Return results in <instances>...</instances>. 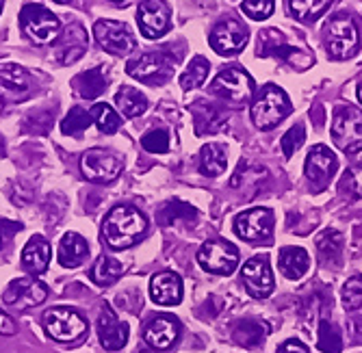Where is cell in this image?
<instances>
[{
	"label": "cell",
	"instance_id": "8fae6325",
	"mask_svg": "<svg viewBox=\"0 0 362 353\" xmlns=\"http://www.w3.org/2000/svg\"><path fill=\"white\" fill-rule=\"evenodd\" d=\"M197 263L209 273L233 275L239 265V251L228 241H209L197 251Z\"/></svg>",
	"mask_w": 362,
	"mask_h": 353
},
{
	"label": "cell",
	"instance_id": "603a6c76",
	"mask_svg": "<svg viewBox=\"0 0 362 353\" xmlns=\"http://www.w3.org/2000/svg\"><path fill=\"white\" fill-rule=\"evenodd\" d=\"M87 256H89V245H87V241L81 234L68 232V234L61 239L59 253H57L61 267H65V269H76V267H81L87 261Z\"/></svg>",
	"mask_w": 362,
	"mask_h": 353
},
{
	"label": "cell",
	"instance_id": "681fc988",
	"mask_svg": "<svg viewBox=\"0 0 362 353\" xmlns=\"http://www.w3.org/2000/svg\"><path fill=\"white\" fill-rule=\"evenodd\" d=\"M356 334H358V336H360V340H362V321L356 325Z\"/></svg>",
	"mask_w": 362,
	"mask_h": 353
},
{
	"label": "cell",
	"instance_id": "5b68a950",
	"mask_svg": "<svg viewBox=\"0 0 362 353\" xmlns=\"http://www.w3.org/2000/svg\"><path fill=\"white\" fill-rule=\"evenodd\" d=\"M323 44H325L327 56L334 59V61H343V59L354 56L358 46H360V35H358V28H356L354 20L347 16L332 18L325 26Z\"/></svg>",
	"mask_w": 362,
	"mask_h": 353
},
{
	"label": "cell",
	"instance_id": "836d02e7",
	"mask_svg": "<svg viewBox=\"0 0 362 353\" xmlns=\"http://www.w3.org/2000/svg\"><path fill=\"white\" fill-rule=\"evenodd\" d=\"M209 70H211V63L204 59V56H193L191 59V63L187 66V70L182 72V76H180V87L185 89V91H191V89H195V87H200V85H204V80H206V76H209Z\"/></svg>",
	"mask_w": 362,
	"mask_h": 353
},
{
	"label": "cell",
	"instance_id": "ee69618b",
	"mask_svg": "<svg viewBox=\"0 0 362 353\" xmlns=\"http://www.w3.org/2000/svg\"><path fill=\"white\" fill-rule=\"evenodd\" d=\"M280 44H284V37L280 35V30H274V28L262 30L258 37V56H272Z\"/></svg>",
	"mask_w": 362,
	"mask_h": 353
},
{
	"label": "cell",
	"instance_id": "52a82bcc",
	"mask_svg": "<svg viewBox=\"0 0 362 353\" xmlns=\"http://www.w3.org/2000/svg\"><path fill=\"white\" fill-rule=\"evenodd\" d=\"M44 330L52 340L74 342L85 336L89 325L76 310L61 306V308H50L44 314Z\"/></svg>",
	"mask_w": 362,
	"mask_h": 353
},
{
	"label": "cell",
	"instance_id": "f5cc1de1",
	"mask_svg": "<svg viewBox=\"0 0 362 353\" xmlns=\"http://www.w3.org/2000/svg\"><path fill=\"white\" fill-rule=\"evenodd\" d=\"M139 353H154L152 349H144V351H139Z\"/></svg>",
	"mask_w": 362,
	"mask_h": 353
},
{
	"label": "cell",
	"instance_id": "cb8c5ba5",
	"mask_svg": "<svg viewBox=\"0 0 362 353\" xmlns=\"http://www.w3.org/2000/svg\"><path fill=\"white\" fill-rule=\"evenodd\" d=\"M50 243L44 237H33L22 249V267L33 275H40L50 265Z\"/></svg>",
	"mask_w": 362,
	"mask_h": 353
},
{
	"label": "cell",
	"instance_id": "277c9868",
	"mask_svg": "<svg viewBox=\"0 0 362 353\" xmlns=\"http://www.w3.org/2000/svg\"><path fill=\"white\" fill-rule=\"evenodd\" d=\"M20 28L33 44L46 46V44H52L59 37L61 22L44 5L30 3V5H24L22 11H20Z\"/></svg>",
	"mask_w": 362,
	"mask_h": 353
},
{
	"label": "cell",
	"instance_id": "6da1fadb",
	"mask_svg": "<svg viewBox=\"0 0 362 353\" xmlns=\"http://www.w3.org/2000/svg\"><path fill=\"white\" fill-rule=\"evenodd\" d=\"M148 230L146 217L133 206L113 208L103 223V241L113 249H128L141 241Z\"/></svg>",
	"mask_w": 362,
	"mask_h": 353
},
{
	"label": "cell",
	"instance_id": "f35d334b",
	"mask_svg": "<svg viewBox=\"0 0 362 353\" xmlns=\"http://www.w3.org/2000/svg\"><path fill=\"white\" fill-rule=\"evenodd\" d=\"M272 56L284 59L286 63H291V66H295L298 70H306V68H310L313 63H315V59H313L310 54H306L304 50L291 48V46H284V44H280V46L274 50V54H272Z\"/></svg>",
	"mask_w": 362,
	"mask_h": 353
},
{
	"label": "cell",
	"instance_id": "44dd1931",
	"mask_svg": "<svg viewBox=\"0 0 362 353\" xmlns=\"http://www.w3.org/2000/svg\"><path fill=\"white\" fill-rule=\"evenodd\" d=\"M30 93V78L20 66H0V100L18 102Z\"/></svg>",
	"mask_w": 362,
	"mask_h": 353
},
{
	"label": "cell",
	"instance_id": "7c38bea8",
	"mask_svg": "<svg viewBox=\"0 0 362 353\" xmlns=\"http://www.w3.org/2000/svg\"><path fill=\"white\" fill-rule=\"evenodd\" d=\"M89 48V37L83 24L72 22L65 26L59 37L52 42V59L59 66H72Z\"/></svg>",
	"mask_w": 362,
	"mask_h": 353
},
{
	"label": "cell",
	"instance_id": "7dc6e473",
	"mask_svg": "<svg viewBox=\"0 0 362 353\" xmlns=\"http://www.w3.org/2000/svg\"><path fill=\"white\" fill-rule=\"evenodd\" d=\"M278 353H308V347L302 340H298V338H291V340L280 345Z\"/></svg>",
	"mask_w": 362,
	"mask_h": 353
},
{
	"label": "cell",
	"instance_id": "5bb4252c",
	"mask_svg": "<svg viewBox=\"0 0 362 353\" xmlns=\"http://www.w3.org/2000/svg\"><path fill=\"white\" fill-rule=\"evenodd\" d=\"M337 169H339L337 154L327 145H315L310 150V154L306 156L304 172H306V178L313 184V191H317V193L330 184Z\"/></svg>",
	"mask_w": 362,
	"mask_h": 353
},
{
	"label": "cell",
	"instance_id": "d590c367",
	"mask_svg": "<svg viewBox=\"0 0 362 353\" xmlns=\"http://www.w3.org/2000/svg\"><path fill=\"white\" fill-rule=\"evenodd\" d=\"M317 347L323 353H341L343 351V336L341 330L330 323L327 318H323L319 323V334H317Z\"/></svg>",
	"mask_w": 362,
	"mask_h": 353
},
{
	"label": "cell",
	"instance_id": "9a60e30c",
	"mask_svg": "<svg viewBox=\"0 0 362 353\" xmlns=\"http://www.w3.org/2000/svg\"><path fill=\"white\" fill-rule=\"evenodd\" d=\"M172 11L165 0H144L137 9V24L146 40H158L168 33Z\"/></svg>",
	"mask_w": 362,
	"mask_h": 353
},
{
	"label": "cell",
	"instance_id": "d4e9b609",
	"mask_svg": "<svg viewBox=\"0 0 362 353\" xmlns=\"http://www.w3.org/2000/svg\"><path fill=\"white\" fill-rule=\"evenodd\" d=\"M74 89L78 91L81 98L85 100H95L107 91V74L105 68H91L87 72H81L72 80Z\"/></svg>",
	"mask_w": 362,
	"mask_h": 353
},
{
	"label": "cell",
	"instance_id": "d6986e66",
	"mask_svg": "<svg viewBox=\"0 0 362 353\" xmlns=\"http://www.w3.org/2000/svg\"><path fill=\"white\" fill-rule=\"evenodd\" d=\"M98 336H100V345L107 351H117L128 342V323L113 312L109 304L103 306L100 318H98Z\"/></svg>",
	"mask_w": 362,
	"mask_h": 353
},
{
	"label": "cell",
	"instance_id": "ba28073f",
	"mask_svg": "<svg viewBox=\"0 0 362 353\" xmlns=\"http://www.w3.org/2000/svg\"><path fill=\"white\" fill-rule=\"evenodd\" d=\"M211 91L226 102L245 104L254 93V80L243 68H226L211 83Z\"/></svg>",
	"mask_w": 362,
	"mask_h": 353
},
{
	"label": "cell",
	"instance_id": "e0dca14e",
	"mask_svg": "<svg viewBox=\"0 0 362 353\" xmlns=\"http://www.w3.org/2000/svg\"><path fill=\"white\" fill-rule=\"evenodd\" d=\"M274 213L269 208H250L235 219V232L243 241H267L274 230Z\"/></svg>",
	"mask_w": 362,
	"mask_h": 353
},
{
	"label": "cell",
	"instance_id": "f6af8a7d",
	"mask_svg": "<svg viewBox=\"0 0 362 353\" xmlns=\"http://www.w3.org/2000/svg\"><path fill=\"white\" fill-rule=\"evenodd\" d=\"M341 186H343V191H347L349 196L362 200V165H354L351 169H347Z\"/></svg>",
	"mask_w": 362,
	"mask_h": 353
},
{
	"label": "cell",
	"instance_id": "74e56055",
	"mask_svg": "<svg viewBox=\"0 0 362 353\" xmlns=\"http://www.w3.org/2000/svg\"><path fill=\"white\" fill-rule=\"evenodd\" d=\"M91 113L81 109V107H74L68 115H65V119L61 121V133L63 135H81L83 131H87V128L91 126Z\"/></svg>",
	"mask_w": 362,
	"mask_h": 353
},
{
	"label": "cell",
	"instance_id": "db71d44e",
	"mask_svg": "<svg viewBox=\"0 0 362 353\" xmlns=\"http://www.w3.org/2000/svg\"><path fill=\"white\" fill-rule=\"evenodd\" d=\"M0 13H3V0H0Z\"/></svg>",
	"mask_w": 362,
	"mask_h": 353
},
{
	"label": "cell",
	"instance_id": "4dcf8cb0",
	"mask_svg": "<svg viewBox=\"0 0 362 353\" xmlns=\"http://www.w3.org/2000/svg\"><path fill=\"white\" fill-rule=\"evenodd\" d=\"M228 165V156L226 148L219 143H209L200 152V172L209 178H217L226 172Z\"/></svg>",
	"mask_w": 362,
	"mask_h": 353
},
{
	"label": "cell",
	"instance_id": "4fadbf2b",
	"mask_svg": "<svg viewBox=\"0 0 362 353\" xmlns=\"http://www.w3.org/2000/svg\"><path fill=\"white\" fill-rule=\"evenodd\" d=\"M250 42V33L247 28L237 22V20H223L219 22L209 35V44L211 48L219 54V56H235L239 54Z\"/></svg>",
	"mask_w": 362,
	"mask_h": 353
},
{
	"label": "cell",
	"instance_id": "bcb514c9",
	"mask_svg": "<svg viewBox=\"0 0 362 353\" xmlns=\"http://www.w3.org/2000/svg\"><path fill=\"white\" fill-rule=\"evenodd\" d=\"M20 230H22V223L9 221V219H0V249H5Z\"/></svg>",
	"mask_w": 362,
	"mask_h": 353
},
{
	"label": "cell",
	"instance_id": "8d00e7d4",
	"mask_svg": "<svg viewBox=\"0 0 362 353\" xmlns=\"http://www.w3.org/2000/svg\"><path fill=\"white\" fill-rule=\"evenodd\" d=\"M91 119H93V124L98 126V131L105 133V135L117 133V131H119V124H122V117L113 111L111 104H105V102H100V104H95V107H93Z\"/></svg>",
	"mask_w": 362,
	"mask_h": 353
},
{
	"label": "cell",
	"instance_id": "d6a6232c",
	"mask_svg": "<svg viewBox=\"0 0 362 353\" xmlns=\"http://www.w3.org/2000/svg\"><path fill=\"white\" fill-rule=\"evenodd\" d=\"M317 249H319V256L325 265L339 267L341 256H343V237L337 230H325L317 239Z\"/></svg>",
	"mask_w": 362,
	"mask_h": 353
},
{
	"label": "cell",
	"instance_id": "7bdbcfd3",
	"mask_svg": "<svg viewBox=\"0 0 362 353\" xmlns=\"http://www.w3.org/2000/svg\"><path fill=\"white\" fill-rule=\"evenodd\" d=\"M304 139H306V131H304V126L298 124V126H293L291 131L282 137L280 145H282V152L286 158H291L295 152H298L302 145H304Z\"/></svg>",
	"mask_w": 362,
	"mask_h": 353
},
{
	"label": "cell",
	"instance_id": "8992f818",
	"mask_svg": "<svg viewBox=\"0 0 362 353\" xmlns=\"http://www.w3.org/2000/svg\"><path fill=\"white\" fill-rule=\"evenodd\" d=\"M332 141L345 154L362 150V111L356 107H339L332 119Z\"/></svg>",
	"mask_w": 362,
	"mask_h": 353
},
{
	"label": "cell",
	"instance_id": "4316f807",
	"mask_svg": "<svg viewBox=\"0 0 362 353\" xmlns=\"http://www.w3.org/2000/svg\"><path fill=\"white\" fill-rule=\"evenodd\" d=\"M193 115H195V133L197 135H206V133H219L221 128L226 126V115L206 102H197L193 104Z\"/></svg>",
	"mask_w": 362,
	"mask_h": 353
},
{
	"label": "cell",
	"instance_id": "7a4b0ae2",
	"mask_svg": "<svg viewBox=\"0 0 362 353\" xmlns=\"http://www.w3.org/2000/svg\"><path fill=\"white\" fill-rule=\"evenodd\" d=\"M176 61L178 56H174L168 48L144 52L126 63V74L139 83L158 87V85H165L174 76Z\"/></svg>",
	"mask_w": 362,
	"mask_h": 353
},
{
	"label": "cell",
	"instance_id": "ab89813d",
	"mask_svg": "<svg viewBox=\"0 0 362 353\" xmlns=\"http://www.w3.org/2000/svg\"><path fill=\"white\" fill-rule=\"evenodd\" d=\"M341 297H343L345 310H358L362 306V275H351L343 284Z\"/></svg>",
	"mask_w": 362,
	"mask_h": 353
},
{
	"label": "cell",
	"instance_id": "ffe728a7",
	"mask_svg": "<svg viewBox=\"0 0 362 353\" xmlns=\"http://www.w3.org/2000/svg\"><path fill=\"white\" fill-rule=\"evenodd\" d=\"M178 336H180V323L170 314L156 316L144 330V340L158 351L170 349L178 340Z\"/></svg>",
	"mask_w": 362,
	"mask_h": 353
},
{
	"label": "cell",
	"instance_id": "11a10c76",
	"mask_svg": "<svg viewBox=\"0 0 362 353\" xmlns=\"http://www.w3.org/2000/svg\"><path fill=\"white\" fill-rule=\"evenodd\" d=\"M111 3H124V0H111Z\"/></svg>",
	"mask_w": 362,
	"mask_h": 353
},
{
	"label": "cell",
	"instance_id": "7402d4cb",
	"mask_svg": "<svg viewBox=\"0 0 362 353\" xmlns=\"http://www.w3.org/2000/svg\"><path fill=\"white\" fill-rule=\"evenodd\" d=\"M150 297L158 306H178L182 299V280L174 271H160L150 280Z\"/></svg>",
	"mask_w": 362,
	"mask_h": 353
},
{
	"label": "cell",
	"instance_id": "30bf717a",
	"mask_svg": "<svg viewBox=\"0 0 362 353\" xmlns=\"http://www.w3.org/2000/svg\"><path fill=\"white\" fill-rule=\"evenodd\" d=\"M93 35L98 46L115 56H126L137 46L130 28L124 22H115V20H98L93 24Z\"/></svg>",
	"mask_w": 362,
	"mask_h": 353
},
{
	"label": "cell",
	"instance_id": "c3c4849f",
	"mask_svg": "<svg viewBox=\"0 0 362 353\" xmlns=\"http://www.w3.org/2000/svg\"><path fill=\"white\" fill-rule=\"evenodd\" d=\"M16 321L9 316V314H5V312H0V334H5V336H11V334H16Z\"/></svg>",
	"mask_w": 362,
	"mask_h": 353
},
{
	"label": "cell",
	"instance_id": "9c48e42d",
	"mask_svg": "<svg viewBox=\"0 0 362 353\" xmlns=\"http://www.w3.org/2000/svg\"><path fill=\"white\" fill-rule=\"evenodd\" d=\"M81 172L89 182L107 184L122 174V158L105 148H91L81 158Z\"/></svg>",
	"mask_w": 362,
	"mask_h": 353
},
{
	"label": "cell",
	"instance_id": "816d5d0a",
	"mask_svg": "<svg viewBox=\"0 0 362 353\" xmlns=\"http://www.w3.org/2000/svg\"><path fill=\"white\" fill-rule=\"evenodd\" d=\"M54 3H59V5H68L70 0H54Z\"/></svg>",
	"mask_w": 362,
	"mask_h": 353
},
{
	"label": "cell",
	"instance_id": "83f0119b",
	"mask_svg": "<svg viewBox=\"0 0 362 353\" xmlns=\"http://www.w3.org/2000/svg\"><path fill=\"white\" fill-rule=\"evenodd\" d=\"M267 332H269V328L262 323V321H256V318H243V321H239V323L235 325V330H233V338H235V342L237 345H241V347H258V345H262L265 342V338H267Z\"/></svg>",
	"mask_w": 362,
	"mask_h": 353
},
{
	"label": "cell",
	"instance_id": "484cf974",
	"mask_svg": "<svg viewBox=\"0 0 362 353\" xmlns=\"http://www.w3.org/2000/svg\"><path fill=\"white\" fill-rule=\"evenodd\" d=\"M278 267L288 280H300L308 271L310 258L302 247H282L278 256Z\"/></svg>",
	"mask_w": 362,
	"mask_h": 353
},
{
	"label": "cell",
	"instance_id": "1f68e13d",
	"mask_svg": "<svg viewBox=\"0 0 362 353\" xmlns=\"http://www.w3.org/2000/svg\"><path fill=\"white\" fill-rule=\"evenodd\" d=\"M332 0H288V9L295 20L304 24H313L319 20L327 9H330Z\"/></svg>",
	"mask_w": 362,
	"mask_h": 353
},
{
	"label": "cell",
	"instance_id": "2e32d148",
	"mask_svg": "<svg viewBox=\"0 0 362 353\" xmlns=\"http://www.w3.org/2000/svg\"><path fill=\"white\" fill-rule=\"evenodd\" d=\"M46 297H48V288L42 282H37L35 277H18L7 286L3 301L5 306L26 310V308H35L44 304Z\"/></svg>",
	"mask_w": 362,
	"mask_h": 353
},
{
	"label": "cell",
	"instance_id": "b9f144b4",
	"mask_svg": "<svg viewBox=\"0 0 362 353\" xmlns=\"http://www.w3.org/2000/svg\"><path fill=\"white\" fill-rule=\"evenodd\" d=\"M241 11L256 22L267 20L274 13V0H243Z\"/></svg>",
	"mask_w": 362,
	"mask_h": 353
},
{
	"label": "cell",
	"instance_id": "f907efd6",
	"mask_svg": "<svg viewBox=\"0 0 362 353\" xmlns=\"http://www.w3.org/2000/svg\"><path fill=\"white\" fill-rule=\"evenodd\" d=\"M358 100H360V102H362V83H360V85H358Z\"/></svg>",
	"mask_w": 362,
	"mask_h": 353
},
{
	"label": "cell",
	"instance_id": "60d3db41",
	"mask_svg": "<svg viewBox=\"0 0 362 353\" xmlns=\"http://www.w3.org/2000/svg\"><path fill=\"white\" fill-rule=\"evenodd\" d=\"M141 145L146 152L152 154H165L170 150V133L163 131V128H156V131H150L141 137Z\"/></svg>",
	"mask_w": 362,
	"mask_h": 353
},
{
	"label": "cell",
	"instance_id": "3957f363",
	"mask_svg": "<svg viewBox=\"0 0 362 353\" xmlns=\"http://www.w3.org/2000/svg\"><path fill=\"white\" fill-rule=\"evenodd\" d=\"M293 107L284 89L278 85H265L252 102V121L260 131H272L291 115Z\"/></svg>",
	"mask_w": 362,
	"mask_h": 353
},
{
	"label": "cell",
	"instance_id": "f1b7e54d",
	"mask_svg": "<svg viewBox=\"0 0 362 353\" xmlns=\"http://www.w3.org/2000/svg\"><path fill=\"white\" fill-rule=\"evenodd\" d=\"M115 104L122 111V115L128 119L139 117L148 111V98L135 87H122L115 93Z\"/></svg>",
	"mask_w": 362,
	"mask_h": 353
},
{
	"label": "cell",
	"instance_id": "e575fe53",
	"mask_svg": "<svg viewBox=\"0 0 362 353\" xmlns=\"http://www.w3.org/2000/svg\"><path fill=\"white\" fill-rule=\"evenodd\" d=\"M197 215V210L187 204V202H180V200H170L168 204H163L160 210H158V223L160 226H172L178 219H185V221H193Z\"/></svg>",
	"mask_w": 362,
	"mask_h": 353
},
{
	"label": "cell",
	"instance_id": "ac0fdd59",
	"mask_svg": "<svg viewBox=\"0 0 362 353\" xmlns=\"http://www.w3.org/2000/svg\"><path fill=\"white\" fill-rule=\"evenodd\" d=\"M241 280L247 288V293L256 299H265L274 293V273L269 267L267 256H256V258H250L243 265L241 271Z\"/></svg>",
	"mask_w": 362,
	"mask_h": 353
},
{
	"label": "cell",
	"instance_id": "f546056e",
	"mask_svg": "<svg viewBox=\"0 0 362 353\" xmlns=\"http://www.w3.org/2000/svg\"><path fill=\"white\" fill-rule=\"evenodd\" d=\"M122 273H124L122 263L115 261L113 256H105V253H103L100 258L95 261V265L91 267L89 277H91V282L98 284V286H111V284H115V282L122 277Z\"/></svg>",
	"mask_w": 362,
	"mask_h": 353
}]
</instances>
